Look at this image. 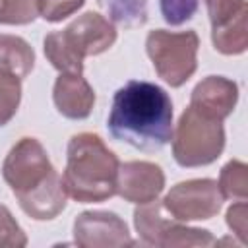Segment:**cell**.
<instances>
[{
    "label": "cell",
    "mask_w": 248,
    "mask_h": 248,
    "mask_svg": "<svg viewBox=\"0 0 248 248\" xmlns=\"http://www.w3.org/2000/svg\"><path fill=\"white\" fill-rule=\"evenodd\" d=\"M165 188V174L159 165L149 161H128L118 167L116 194L132 203L157 200Z\"/></svg>",
    "instance_id": "10"
},
{
    "label": "cell",
    "mask_w": 248,
    "mask_h": 248,
    "mask_svg": "<svg viewBox=\"0 0 248 248\" xmlns=\"http://www.w3.org/2000/svg\"><path fill=\"white\" fill-rule=\"evenodd\" d=\"M2 176L21 209L37 219H54L66 207V188L45 147L35 138H21L6 155Z\"/></svg>",
    "instance_id": "2"
},
{
    "label": "cell",
    "mask_w": 248,
    "mask_h": 248,
    "mask_svg": "<svg viewBox=\"0 0 248 248\" xmlns=\"http://www.w3.org/2000/svg\"><path fill=\"white\" fill-rule=\"evenodd\" d=\"M134 225L141 240L151 246H211L213 236L205 229L180 225L176 219L170 221L163 215V203L157 200L140 203L134 211Z\"/></svg>",
    "instance_id": "7"
},
{
    "label": "cell",
    "mask_w": 248,
    "mask_h": 248,
    "mask_svg": "<svg viewBox=\"0 0 248 248\" xmlns=\"http://www.w3.org/2000/svg\"><path fill=\"white\" fill-rule=\"evenodd\" d=\"M246 202L240 200L232 203L227 211V225L232 229V232L240 238V242H246Z\"/></svg>",
    "instance_id": "23"
},
{
    "label": "cell",
    "mask_w": 248,
    "mask_h": 248,
    "mask_svg": "<svg viewBox=\"0 0 248 248\" xmlns=\"http://www.w3.org/2000/svg\"><path fill=\"white\" fill-rule=\"evenodd\" d=\"M205 4H207L211 25H219L229 17H232L246 2L244 0H205Z\"/></svg>",
    "instance_id": "22"
},
{
    "label": "cell",
    "mask_w": 248,
    "mask_h": 248,
    "mask_svg": "<svg viewBox=\"0 0 248 248\" xmlns=\"http://www.w3.org/2000/svg\"><path fill=\"white\" fill-rule=\"evenodd\" d=\"M223 205V196L219 186L211 178H194L178 182L163 200V209H167L176 221H202L211 219L219 213Z\"/></svg>",
    "instance_id": "8"
},
{
    "label": "cell",
    "mask_w": 248,
    "mask_h": 248,
    "mask_svg": "<svg viewBox=\"0 0 248 248\" xmlns=\"http://www.w3.org/2000/svg\"><path fill=\"white\" fill-rule=\"evenodd\" d=\"M62 176L66 194L76 202H105L116 194L118 159L105 141L91 132L72 136Z\"/></svg>",
    "instance_id": "3"
},
{
    "label": "cell",
    "mask_w": 248,
    "mask_h": 248,
    "mask_svg": "<svg viewBox=\"0 0 248 248\" xmlns=\"http://www.w3.org/2000/svg\"><path fill=\"white\" fill-rule=\"evenodd\" d=\"M238 101V87L232 79L223 76H207L203 78L190 95V107H194L198 112L215 118L225 120L236 107Z\"/></svg>",
    "instance_id": "11"
},
{
    "label": "cell",
    "mask_w": 248,
    "mask_h": 248,
    "mask_svg": "<svg viewBox=\"0 0 248 248\" xmlns=\"http://www.w3.org/2000/svg\"><path fill=\"white\" fill-rule=\"evenodd\" d=\"M97 4L110 23L132 29L147 21V0H97Z\"/></svg>",
    "instance_id": "15"
},
{
    "label": "cell",
    "mask_w": 248,
    "mask_h": 248,
    "mask_svg": "<svg viewBox=\"0 0 248 248\" xmlns=\"http://www.w3.org/2000/svg\"><path fill=\"white\" fill-rule=\"evenodd\" d=\"M172 155L180 167H202L213 163L225 147L221 120L209 118L188 107L172 132Z\"/></svg>",
    "instance_id": "5"
},
{
    "label": "cell",
    "mask_w": 248,
    "mask_h": 248,
    "mask_svg": "<svg viewBox=\"0 0 248 248\" xmlns=\"http://www.w3.org/2000/svg\"><path fill=\"white\" fill-rule=\"evenodd\" d=\"M35 66V52L27 41L16 35H0V70L17 76H29Z\"/></svg>",
    "instance_id": "14"
},
{
    "label": "cell",
    "mask_w": 248,
    "mask_h": 248,
    "mask_svg": "<svg viewBox=\"0 0 248 248\" xmlns=\"http://www.w3.org/2000/svg\"><path fill=\"white\" fill-rule=\"evenodd\" d=\"M200 39L196 31H165L155 29L145 39L147 56L155 72L170 87L186 83L198 68Z\"/></svg>",
    "instance_id": "6"
},
{
    "label": "cell",
    "mask_w": 248,
    "mask_h": 248,
    "mask_svg": "<svg viewBox=\"0 0 248 248\" xmlns=\"http://www.w3.org/2000/svg\"><path fill=\"white\" fill-rule=\"evenodd\" d=\"M83 2L85 0H41L39 14L46 21L56 23V21H62L64 17L72 16L74 12H78L83 6Z\"/></svg>",
    "instance_id": "21"
},
{
    "label": "cell",
    "mask_w": 248,
    "mask_h": 248,
    "mask_svg": "<svg viewBox=\"0 0 248 248\" xmlns=\"http://www.w3.org/2000/svg\"><path fill=\"white\" fill-rule=\"evenodd\" d=\"M110 134L141 151H157L172 138V101L149 81H128L114 93Z\"/></svg>",
    "instance_id": "1"
},
{
    "label": "cell",
    "mask_w": 248,
    "mask_h": 248,
    "mask_svg": "<svg viewBox=\"0 0 248 248\" xmlns=\"http://www.w3.org/2000/svg\"><path fill=\"white\" fill-rule=\"evenodd\" d=\"M41 0H0V23L25 25L39 16Z\"/></svg>",
    "instance_id": "18"
},
{
    "label": "cell",
    "mask_w": 248,
    "mask_h": 248,
    "mask_svg": "<svg viewBox=\"0 0 248 248\" xmlns=\"http://www.w3.org/2000/svg\"><path fill=\"white\" fill-rule=\"evenodd\" d=\"M27 244V236L23 229L17 225L14 215L6 205H0V246L21 248Z\"/></svg>",
    "instance_id": "19"
},
{
    "label": "cell",
    "mask_w": 248,
    "mask_h": 248,
    "mask_svg": "<svg viewBox=\"0 0 248 248\" xmlns=\"http://www.w3.org/2000/svg\"><path fill=\"white\" fill-rule=\"evenodd\" d=\"M198 10V0H161V14L169 25H182L192 19Z\"/></svg>",
    "instance_id": "20"
},
{
    "label": "cell",
    "mask_w": 248,
    "mask_h": 248,
    "mask_svg": "<svg viewBox=\"0 0 248 248\" xmlns=\"http://www.w3.org/2000/svg\"><path fill=\"white\" fill-rule=\"evenodd\" d=\"M74 240L83 248H120L134 240L126 223L112 211H83L74 221Z\"/></svg>",
    "instance_id": "9"
},
{
    "label": "cell",
    "mask_w": 248,
    "mask_h": 248,
    "mask_svg": "<svg viewBox=\"0 0 248 248\" xmlns=\"http://www.w3.org/2000/svg\"><path fill=\"white\" fill-rule=\"evenodd\" d=\"M211 27L215 50L221 54H242L248 46V6L244 4L232 17Z\"/></svg>",
    "instance_id": "13"
},
{
    "label": "cell",
    "mask_w": 248,
    "mask_h": 248,
    "mask_svg": "<svg viewBox=\"0 0 248 248\" xmlns=\"http://www.w3.org/2000/svg\"><path fill=\"white\" fill-rule=\"evenodd\" d=\"M52 99L62 116L81 120L91 114L95 105V91L81 74L62 72L54 81Z\"/></svg>",
    "instance_id": "12"
},
{
    "label": "cell",
    "mask_w": 248,
    "mask_h": 248,
    "mask_svg": "<svg viewBox=\"0 0 248 248\" xmlns=\"http://www.w3.org/2000/svg\"><path fill=\"white\" fill-rule=\"evenodd\" d=\"M21 101V81L17 76L0 70V126L8 124Z\"/></svg>",
    "instance_id": "17"
},
{
    "label": "cell",
    "mask_w": 248,
    "mask_h": 248,
    "mask_svg": "<svg viewBox=\"0 0 248 248\" xmlns=\"http://www.w3.org/2000/svg\"><path fill=\"white\" fill-rule=\"evenodd\" d=\"M114 41V25L97 12H85L62 31L45 37V54L60 74H81L83 58L108 50Z\"/></svg>",
    "instance_id": "4"
},
{
    "label": "cell",
    "mask_w": 248,
    "mask_h": 248,
    "mask_svg": "<svg viewBox=\"0 0 248 248\" xmlns=\"http://www.w3.org/2000/svg\"><path fill=\"white\" fill-rule=\"evenodd\" d=\"M219 192L225 198L229 200H246L248 196V167L242 163V161H229L223 169H221V174H219Z\"/></svg>",
    "instance_id": "16"
}]
</instances>
